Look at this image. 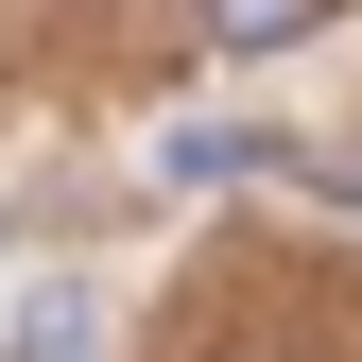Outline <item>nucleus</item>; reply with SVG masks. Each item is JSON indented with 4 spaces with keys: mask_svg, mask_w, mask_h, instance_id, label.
Listing matches in <instances>:
<instances>
[{
    "mask_svg": "<svg viewBox=\"0 0 362 362\" xmlns=\"http://www.w3.org/2000/svg\"><path fill=\"white\" fill-rule=\"evenodd\" d=\"M18 362H86V310H35V345Z\"/></svg>",
    "mask_w": 362,
    "mask_h": 362,
    "instance_id": "nucleus-2",
    "label": "nucleus"
},
{
    "mask_svg": "<svg viewBox=\"0 0 362 362\" xmlns=\"http://www.w3.org/2000/svg\"><path fill=\"white\" fill-rule=\"evenodd\" d=\"M310 18H328V0H207V35H224V52H293Z\"/></svg>",
    "mask_w": 362,
    "mask_h": 362,
    "instance_id": "nucleus-1",
    "label": "nucleus"
}]
</instances>
